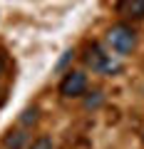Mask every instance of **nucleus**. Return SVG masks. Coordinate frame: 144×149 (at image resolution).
Masks as SVG:
<instances>
[{
  "label": "nucleus",
  "instance_id": "1",
  "mask_svg": "<svg viewBox=\"0 0 144 149\" xmlns=\"http://www.w3.org/2000/svg\"><path fill=\"white\" fill-rule=\"evenodd\" d=\"M85 65H87V67H92L95 72H99V74H107V77L122 72V62L117 60V55H109L99 42H92L90 47H87Z\"/></svg>",
  "mask_w": 144,
  "mask_h": 149
},
{
  "label": "nucleus",
  "instance_id": "2",
  "mask_svg": "<svg viewBox=\"0 0 144 149\" xmlns=\"http://www.w3.org/2000/svg\"><path fill=\"white\" fill-rule=\"evenodd\" d=\"M104 42H107V47L112 50V52L129 55L137 47V32H134V27H129L127 22H117V25H112L107 30Z\"/></svg>",
  "mask_w": 144,
  "mask_h": 149
},
{
  "label": "nucleus",
  "instance_id": "3",
  "mask_svg": "<svg viewBox=\"0 0 144 149\" xmlns=\"http://www.w3.org/2000/svg\"><path fill=\"white\" fill-rule=\"evenodd\" d=\"M87 92V74L82 70H70L60 82V95L62 97H82Z\"/></svg>",
  "mask_w": 144,
  "mask_h": 149
},
{
  "label": "nucleus",
  "instance_id": "4",
  "mask_svg": "<svg viewBox=\"0 0 144 149\" xmlns=\"http://www.w3.org/2000/svg\"><path fill=\"white\" fill-rule=\"evenodd\" d=\"M117 13L127 20H144V0H117Z\"/></svg>",
  "mask_w": 144,
  "mask_h": 149
},
{
  "label": "nucleus",
  "instance_id": "5",
  "mask_svg": "<svg viewBox=\"0 0 144 149\" xmlns=\"http://www.w3.org/2000/svg\"><path fill=\"white\" fill-rule=\"evenodd\" d=\"M27 144V134L22 129H10V132L3 137V147L5 149H22Z\"/></svg>",
  "mask_w": 144,
  "mask_h": 149
},
{
  "label": "nucleus",
  "instance_id": "6",
  "mask_svg": "<svg viewBox=\"0 0 144 149\" xmlns=\"http://www.w3.org/2000/svg\"><path fill=\"white\" fill-rule=\"evenodd\" d=\"M35 122H38V109H35V107L22 112V117H20V124H22V127H30V124H35Z\"/></svg>",
  "mask_w": 144,
  "mask_h": 149
},
{
  "label": "nucleus",
  "instance_id": "7",
  "mask_svg": "<svg viewBox=\"0 0 144 149\" xmlns=\"http://www.w3.org/2000/svg\"><path fill=\"white\" fill-rule=\"evenodd\" d=\"M27 149H55V144H52V139H50V137H38Z\"/></svg>",
  "mask_w": 144,
  "mask_h": 149
},
{
  "label": "nucleus",
  "instance_id": "8",
  "mask_svg": "<svg viewBox=\"0 0 144 149\" xmlns=\"http://www.w3.org/2000/svg\"><path fill=\"white\" fill-rule=\"evenodd\" d=\"M99 104H102V92H92V95L85 100V107H87V109H97Z\"/></svg>",
  "mask_w": 144,
  "mask_h": 149
}]
</instances>
